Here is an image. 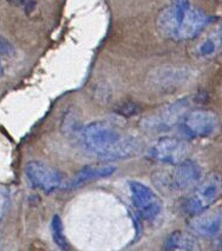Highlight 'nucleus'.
<instances>
[{
  "label": "nucleus",
  "instance_id": "f257e3e1",
  "mask_svg": "<svg viewBox=\"0 0 222 251\" xmlns=\"http://www.w3.org/2000/svg\"><path fill=\"white\" fill-rule=\"evenodd\" d=\"M212 23V18L191 0H170L160 11L156 26L161 36L174 42L195 39Z\"/></svg>",
  "mask_w": 222,
  "mask_h": 251
},
{
  "label": "nucleus",
  "instance_id": "f03ea898",
  "mask_svg": "<svg viewBox=\"0 0 222 251\" xmlns=\"http://www.w3.org/2000/svg\"><path fill=\"white\" fill-rule=\"evenodd\" d=\"M82 138L87 152L108 162L133 157L139 148L136 137L105 122L90 123L84 127Z\"/></svg>",
  "mask_w": 222,
  "mask_h": 251
},
{
  "label": "nucleus",
  "instance_id": "7ed1b4c3",
  "mask_svg": "<svg viewBox=\"0 0 222 251\" xmlns=\"http://www.w3.org/2000/svg\"><path fill=\"white\" fill-rule=\"evenodd\" d=\"M188 99H181L144 117L139 122V125L147 132H166L174 129L177 124H182L183 118L188 113Z\"/></svg>",
  "mask_w": 222,
  "mask_h": 251
},
{
  "label": "nucleus",
  "instance_id": "20e7f679",
  "mask_svg": "<svg viewBox=\"0 0 222 251\" xmlns=\"http://www.w3.org/2000/svg\"><path fill=\"white\" fill-rule=\"evenodd\" d=\"M222 197V178L220 175H209L197 185L194 192L183 202L186 214L196 216L208 210Z\"/></svg>",
  "mask_w": 222,
  "mask_h": 251
},
{
  "label": "nucleus",
  "instance_id": "39448f33",
  "mask_svg": "<svg viewBox=\"0 0 222 251\" xmlns=\"http://www.w3.org/2000/svg\"><path fill=\"white\" fill-rule=\"evenodd\" d=\"M130 197L134 206L143 220L154 222L162 212V202L160 197L149 186L137 180L129 182Z\"/></svg>",
  "mask_w": 222,
  "mask_h": 251
},
{
  "label": "nucleus",
  "instance_id": "423d86ee",
  "mask_svg": "<svg viewBox=\"0 0 222 251\" xmlns=\"http://www.w3.org/2000/svg\"><path fill=\"white\" fill-rule=\"evenodd\" d=\"M188 153V143L175 137H163L149 149L148 157L155 162L177 165L187 159Z\"/></svg>",
  "mask_w": 222,
  "mask_h": 251
},
{
  "label": "nucleus",
  "instance_id": "0eeeda50",
  "mask_svg": "<svg viewBox=\"0 0 222 251\" xmlns=\"http://www.w3.org/2000/svg\"><path fill=\"white\" fill-rule=\"evenodd\" d=\"M181 125L186 135L193 138H206L218 130L219 117L210 110L196 109L187 113Z\"/></svg>",
  "mask_w": 222,
  "mask_h": 251
},
{
  "label": "nucleus",
  "instance_id": "6e6552de",
  "mask_svg": "<svg viewBox=\"0 0 222 251\" xmlns=\"http://www.w3.org/2000/svg\"><path fill=\"white\" fill-rule=\"evenodd\" d=\"M25 174L31 185L45 194H51L57 190L62 184V175L42 162H28L25 166Z\"/></svg>",
  "mask_w": 222,
  "mask_h": 251
},
{
  "label": "nucleus",
  "instance_id": "1a4fd4ad",
  "mask_svg": "<svg viewBox=\"0 0 222 251\" xmlns=\"http://www.w3.org/2000/svg\"><path fill=\"white\" fill-rule=\"evenodd\" d=\"M201 176H202V172H201L200 166L191 159H186L177 164L174 171L165 176L163 180L170 190L185 191L197 185V183L201 180Z\"/></svg>",
  "mask_w": 222,
  "mask_h": 251
},
{
  "label": "nucleus",
  "instance_id": "9d476101",
  "mask_svg": "<svg viewBox=\"0 0 222 251\" xmlns=\"http://www.w3.org/2000/svg\"><path fill=\"white\" fill-rule=\"evenodd\" d=\"M189 227L200 237H214L222 229V214L220 211H204L189 222Z\"/></svg>",
  "mask_w": 222,
  "mask_h": 251
},
{
  "label": "nucleus",
  "instance_id": "9b49d317",
  "mask_svg": "<svg viewBox=\"0 0 222 251\" xmlns=\"http://www.w3.org/2000/svg\"><path fill=\"white\" fill-rule=\"evenodd\" d=\"M222 51V25L210 32L193 48V54L198 59H210Z\"/></svg>",
  "mask_w": 222,
  "mask_h": 251
},
{
  "label": "nucleus",
  "instance_id": "f8f14e48",
  "mask_svg": "<svg viewBox=\"0 0 222 251\" xmlns=\"http://www.w3.org/2000/svg\"><path fill=\"white\" fill-rule=\"evenodd\" d=\"M116 168L112 165H102V166H86V168L82 169L76 176L72 178L71 182L69 183L70 189L80 188L87 182L91 180L101 179V178H107L113 175Z\"/></svg>",
  "mask_w": 222,
  "mask_h": 251
},
{
  "label": "nucleus",
  "instance_id": "ddd939ff",
  "mask_svg": "<svg viewBox=\"0 0 222 251\" xmlns=\"http://www.w3.org/2000/svg\"><path fill=\"white\" fill-rule=\"evenodd\" d=\"M198 245L195 238L183 231H174L168 236L165 250H197Z\"/></svg>",
  "mask_w": 222,
  "mask_h": 251
},
{
  "label": "nucleus",
  "instance_id": "4468645a",
  "mask_svg": "<svg viewBox=\"0 0 222 251\" xmlns=\"http://www.w3.org/2000/svg\"><path fill=\"white\" fill-rule=\"evenodd\" d=\"M51 235L55 244L59 247L62 250L68 249V242H66L65 236H64L63 222L58 215H55L51 221Z\"/></svg>",
  "mask_w": 222,
  "mask_h": 251
},
{
  "label": "nucleus",
  "instance_id": "2eb2a0df",
  "mask_svg": "<svg viewBox=\"0 0 222 251\" xmlns=\"http://www.w3.org/2000/svg\"><path fill=\"white\" fill-rule=\"evenodd\" d=\"M13 52H14L13 46L11 45V44L8 42H6L4 38H2V39H1V55H2V57H4V55L13 54Z\"/></svg>",
  "mask_w": 222,
  "mask_h": 251
},
{
  "label": "nucleus",
  "instance_id": "dca6fc26",
  "mask_svg": "<svg viewBox=\"0 0 222 251\" xmlns=\"http://www.w3.org/2000/svg\"><path fill=\"white\" fill-rule=\"evenodd\" d=\"M10 1H12L13 4H16V5H20L23 1H24V0H10Z\"/></svg>",
  "mask_w": 222,
  "mask_h": 251
}]
</instances>
